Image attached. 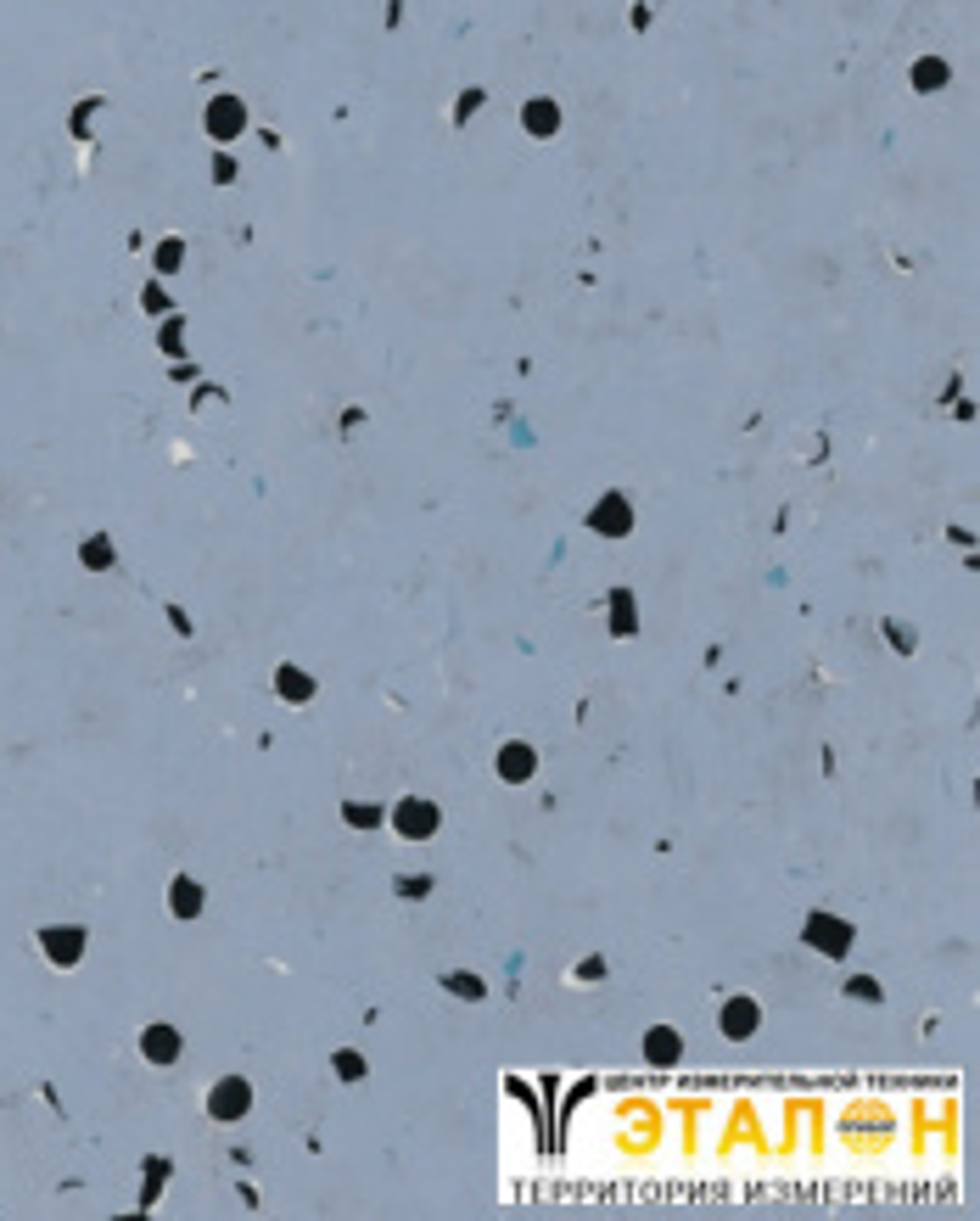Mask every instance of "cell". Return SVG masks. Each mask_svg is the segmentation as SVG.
Returning <instances> with one entry per match:
<instances>
[{"mask_svg": "<svg viewBox=\"0 0 980 1221\" xmlns=\"http://www.w3.org/2000/svg\"><path fill=\"white\" fill-rule=\"evenodd\" d=\"M387 824H392L404 841H431V835L443 829V812H437V801H426V795H404V801L387 807Z\"/></svg>", "mask_w": 980, "mask_h": 1221, "instance_id": "1", "label": "cell"}, {"mask_svg": "<svg viewBox=\"0 0 980 1221\" xmlns=\"http://www.w3.org/2000/svg\"><path fill=\"white\" fill-rule=\"evenodd\" d=\"M801 936H807V947H812V953H824V958H846V953H852V941H858V930H852L846 919H835V914H807Z\"/></svg>", "mask_w": 980, "mask_h": 1221, "instance_id": "2", "label": "cell"}, {"mask_svg": "<svg viewBox=\"0 0 980 1221\" xmlns=\"http://www.w3.org/2000/svg\"><path fill=\"white\" fill-rule=\"evenodd\" d=\"M202 123H208V135H213L219 146H230V140H242V135H246V101H242V96H230V90H219V96L208 101Z\"/></svg>", "mask_w": 980, "mask_h": 1221, "instance_id": "3", "label": "cell"}, {"mask_svg": "<svg viewBox=\"0 0 980 1221\" xmlns=\"http://www.w3.org/2000/svg\"><path fill=\"white\" fill-rule=\"evenodd\" d=\"M589 533L600 538H627L633 533V499L627 493H600V504H589Z\"/></svg>", "mask_w": 980, "mask_h": 1221, "instance_id": "4", "label": "cell"}, {"mask_svg": "<svg viewBox=\"0 0 980 1221\" xmlns=\"http://www.w3.org/2000/svg\"><path fill=\"white\" fill-rule=\"evenodd\" d=\"M246 1109H252V1082L246 1076H219L213 1082V1093H208V1121H246Z\"/></svg>", "mask_w": 980, "mask_h": 1221, "instance_id": "5", "label": "cell"}, {"mask_svg": "<svg viewBox=\"0 0 980 1221\" xmlns=\"http://www.w3.org/2000/svg\"><path fill=\"white\" fill-rule=\"evenodd\" d=\"M84 941H90L84 924H45V930H40V953H45L57 970H73V964L84 958Z\"/></svg>", "mask_w": 980, "mask_h": 1221, "instance_id": "6", "label": "cell"}, {"mask_svg": "<svg viewBox=\"0 0 980 1221\" xmlns=\"http://www.w3.org/2000/svg\"><path fill=\"white\" fill-rule=\"evenodd\" d=\"M756 1026H762V1003L756 997H723V1009H717V1031L729 1042H745L756 1037Z\"/></svg>", "mask_w": 980, "mask_h": 1221, "instance_id": "7", "label": "cell"}, {"mask_svg": "<svg viewBox=\"0 0 980 1221\" xmlns=\"http://www.w3.org/2000/svg\"><path fill=\"white\" fill-rule=\"evenodd\" d=\"M493 768H499V779H504V785H527V779L538 774V751H533L527 739H504V745H499V756H493Z\"/></svg>", "mask_w": 980, "mask_h": 1221, "instance_id": "8", "label": "cell"}, {"mask_svg": "<svg viewBox=\"0 0 980 1221\" xmlns=\"http://www.w3.org/2000/svg\"><path fill=\"white\" fill-rule=\"evenodd\" d=\"M185 1053V1031H174V1026H146L140 1031V1059L146 1065H174Z\"/></svg>", "mask_w": 980, "mask_h": 1221, "instance_id": "9", "label": "cell"}, {"mask_svg": "<svg viewBox=\"0 0 980 1221\" xmlns=\"http://www.w3.org/2000/svg\"><path fill=\"white\" fill-rule=\"evenodd\" d=\"M678 1059H683V1037H678L673 1026H650V1031H644V1065L667 1070Z\"/></svg>", "mask_w": 980, "mask_h": 1221, "instance_id": "10", "label": "cell"}, {"mask_svg": "<svg viewBox=\"0 0 980 1221\" xmlns=\"http://www.w3.org/2000/svg\"><path fill=\"white\" fill-rule=\"evenodd\" d=\"M521 129H527L533 140H554V135H560V107H554L550 96H533V101L521 107Z\"/></svg>", "mask_w": 980, "mask_h": 1221, "instance_id": "11", "label": "cell"}, {"mask_svg": "<svg viewBox=\"0 0 980 1221\" xmlns=\"http://www.w3.org/2000/svg\"><path fill=\"white\" fill-rule=\"evenodd\" d=\"M202 880H191V874H174L169 880V914L174 919H202Z\"/></svg>", "mask_w": 980, "mask_h": 1221, "instance_id": "12", "label": "cell"}, {"mask_svg": "<svg viewBox=\"0 0 980 1221\" xmlns=\"http://www.w3.org/2000/svg\"><path fill=\"white\" fill-rule=\"evenodd\" d=\"M275 695L281 701H292V706H303V701H314L319 695V683H314V672H303V667H275Z\"/></svg>", "mask_w": 980, "mask_h": 1221, "instance_id": "13", "label": "cell"}, {"mask_svg": "<svg viewBox=\"0 0 980 1221\" xmlns=\"http://www.w3.org/2000/svg\"><path fill=\"white\" fill-rule=\"evenodd\" d=\"M611 633L616 639L639 633V600H633V589H611Z\"/></svg>", "mask_w": 980, "mask_h": 1221, "instance_id": "14", "label": "cell"}, {"mask_svg": "<svg viewBox=\"0 0 980 1221\" xmlns=\"http://www.w3.org/2000/svg\"><path fill=\"white\" fill-rule=\"evenodd\" d=\"M79 560H84L90 572H107V566L118 560V550H113V538H101V533H96V538H84V544H79Z\"/></svg>", "mask_w": 980, "mask_h": 1221, "instance_id": "15", "label": "cell"}, {"mask_svg": "<svg viewBox=\"0 0 980 1221\" xmlns=\"http://www.w3.org/2000/svg\"><path fill=\"white\" fill-rule=\"evenodd\" d=\"M953 79V67L941 57H924V62H914V90H941Z\"/></svg>", "mask_w": 980, "mask_h": 1221, "instance_id": "16", "label": "cell"}, {"mask_svg": "<svg viewBox=\"0 0 980 1221\" xmlns=\"http://www.w3.org/2000/svg\"><path fill=\"white\" fill-rule=\"evenodd\" d=\"M342 824H348V829H375V824H387V812H381L375 801H348V807H342Z\"/></svg>", "mask_w": 980, "mask_h": 1221, "instance_id": "17", "label": "cell"}, {"mask_svg": "<svg viewBox=\"0 0 980 1221\" xmlns=\"http://www.w3.org/2000/svg\"><path fill=\"white\" fill-rule=\"evenodd\" d=\"M443 986H448L454 997H465V1003H482V997H488L482 975H471V970H454V975H443Z\"/></svg>", "mask_w": 980, "mask_h": 1221, "instance_id": "18", "label": "cell"}, {"mask_svg": "<svg viewBox=\"0 0 980 1221\" xmlns=\"http://www.w3.org/2000/svg\"><path fill=\"white\" fill-rule=\"evenodd\" d=\"M331 1070H336L342 1082H365V1076H370L365 1053H354V1048H336V1053H331Z\"/></svg>", "mask_w": 980, "mask_h": 1221, "instance_id": "19", "label": "cell"}, {"mask_svg": "<svg viewBox=\"0 0 980 1221\" xmlns=\"http://www.w3.org/2000/svg\"><path fill=\"white\" fill-rule=\"evenodd\" d=\"M152 264H157V275H174V269H180V264H185V242H163V246H157V258H152Z\"/></svg>", "mask_w": 980, "mask_h": 1221, "instance_id": "20", "label": "cell"}, {"mask_svg": "<svg viewBox=\"0 0 980 1221\" xmlns=\"http://www.w3.org/2000/svg\"><path fill=\"white\" fill-rule=\"evenodd\" d=\"M146 1165H152V1176H146V1188H140V1211L157 1199V1188H163V1176H169V1160H146Z\"/></svg>", "mask_w": 980, "mask_h": 1221, "instance_id": "21", "label": "cell"}, {"mask_svg": "<svg viewBox=\"0 0 980 1221\" xmlns=\"http://www.w3.org/2000/svg\"><path fill=\"white\" fill-rule=\"evenodd\" d=\"M846 997H862V1003H880V980H874V975H852V980H846Z\"/></svg>", "mask_w": 980, "mask_h": 1221, "instance_id": "22", "label": "cell"}, {"mask_svg": "<svg viewBox=\"0 0 980 1221\" xmlns=\"http://www.w3.org/2000/svg\"><path fill=\"white\" fill-rule=\"evenodd\" d=\"M213 180H219V185L236 180V157H225V152H219V157H213Z\"/></svg>", "mask_w": 980, "mask_h": 1221, "instance_id": "23", "label": "cell"}, {"mask_svg": "<svg viewBox=\"0 0 980 1221\" xmlns=\"http://www.w3.org/2000/svg\"><path fill=\"white\" fill-rule=\"evenodd\" d=\"M140 303H146V308H157V314H163V308H169V298H163V286H157V281H152V286H146V292H140Z\"/></svg>", "mask_w": 980, "mask_h": 1221, "instance_id": "24", "label": "cell"}, {"mask_svg": "<svg viewBox=\"0 0 980 1221\" xmlns=\"http://www.w3.org/2000/svg\"><path fill=\"white\" fill-rule=\"evenodd\" d=\"M477 107H482V90H465V101H460V113H454V118L465 123L471 113H477Z\"/></svg>", "mask_w": 980, "mask_h": 1221, "instance_id": "25", "label": "cell"}, {"mask_svg": "<svg viewBox=\"0 0 980 1221\" xmlns=\"http://www.w3.org/2000/svg\"><path fill=\"white\" fill-rule=\"evenodd\" d=\"M398 891H404V897H426L431 880H426V874H421V880H398Z\"/></svg>", "mask_w": 980, "mask_h": 1221, "instance_id": "26", "label": "cell"}, {"mask_svg": "<svg viewBox=\"0 0 980 1221\" xmlns=\"http://www.w3.org/2000/svg\"><path fill=\"white\" fill-rule=\"evenodd\" d=\"M163 348H169V354L180 348V319H169V325H163Z\"/></svg>", "mask_w": 980, "mask_h": 1221, "instance_id": "27", "label": "cell"}, {"mask_svg": "<svg viewBox=\"0 0 980 1221\" xmlns=\"http://www.w3.org/2000/svg\"><path fill=\"white\" fill-rule=\"evenodd\" d=\"M891 645H902V650H914V633H908L902 622H891Z\"/></svg>", "mask_w": 980, "mask_h": 1221, "instance_id": "28", "label": "cell"}]
</instances>
